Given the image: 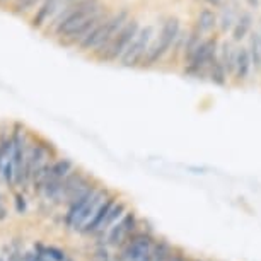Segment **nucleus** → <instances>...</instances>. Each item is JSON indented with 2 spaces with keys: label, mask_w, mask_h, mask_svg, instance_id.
I'll return each mask as SVG.
<instances>
[{
  "label": "nucleus",
  "mask_w": 261,
  "mask_h": 261,
  "mask_svg": "<svg viewBox=\"0 0 261 261\" xmlns=\"http://www.w3.org/2000/svg\"><path fill=\"white\" fill-rule=\"evenodd\" d=\"M102 19L106 16L102 14L99 0H87L63 9L53 21V29L58 36L67 38L70 43H81Z\"/></svg>",
  "instance_id": "obj_1"
},
{
  "label": "nucleus",
  "mask_w": 261,
  "mask_h": 261,
  "mask_svg": "<svg viewBox=\"0 0 261 261\" xmlns=\"http://www.w3.org/2000/svg\"><path fill=\"white\" fill-rule=\"evenodd\" d=\"M126 24H128V11H121V12H118L116 16L102 19V21L79 43V48L84 51L94 50L96 57L99 58L102 53L108 50V46L113 43V39L118 36V33H120Z\"/></svg>",
  "instance_id": "obj_2"
},
{
  "label": "nucleus",
  "mask_w": 261,
  "mask_h": 261,
  "mask_svg": "<svg viewBox=\"0 0 261 261\" xmlns=\"http://www.w3.org/2000/svg\"><path fill=\"white\" fill-rule=\"evenodd\" d=\"M73 169H75V164H73L72 159L53 161L51 169H50V176H48L46 183L43 185L41 191H39V195L43 196V200L50 201V203H55L57 196H58V193H60L63 179H65Z\"/></svg>",
  "instance_id": "obj_3"
},
{
  "label": "nucleus",
  "mask_w": 261,
  "mask_h": 261,
  "mask_svg": "<svg viewBox=\"0 0 261 261\" xmlns=\"http://www.w3.org/2000/svg\"><path fill=\"white\" fill-rule=\"evenodd\" d=\"M53 147L46 142H38V144H29L26 152V162H24V185H29L33 176L53 161Z\"/></svg>",
  "instance_id": "obj_4"
},
{
  "label": "nucleus",
  "mask_w": 261,
  "mask_h": 261,
  "mask_svg": "<svg viewBox=\"0 0 261 261\" xmlns=\"http://www.w3.org/2000/svg\"><path fill=\"white\" fill-rule=\"evenodd\" d=\"M152 36H154V29L150 26L140 29L139 34L135 36V39L132 41V45L128 46V50L123 53V57L120 58L121 65L137 67L139 63L144 62V58L147 55V51H149V46L152 43Z\"/></svg>",
  "instance_id": "obj_5"
},
{
  "label": "nucleus",
  "mask_w": 261,
  "mask_h": 261,
  "mask_svg": "<svg viewBox=\"0 0 261 261\" xmlns=\"http://www.w3.org/2000/svg\"><path fill=\"white\" fill-rule=\"evenodd\" d=\"M140 227V219L134 210H128L118 222L106 232V243L113 248L120 249L125 241L134 234L135 229Z\"/></svg>",
  "instance_id": "obj_6"
},
{
  "label": "nucleus",
  "mask_w": 261,
  "mask_h": 261,
  "mask_svg": "<svg viewBox=\"0 0 261 261\" xmlns=\"http://www.w3.org/2000/svg\"><path fill=\"white\" fill-rule=\"evenodd\" d=\"M139 22L137 21H128V24L125 28L118 33V36L113 39V43L108 46V50L102 53L99 57V60H105V62H115V60H120L123 57V53L128 50V46L132 45V41L135 39V36L139 34Z\"/></svg>",
  "instance_id": "obj_7"
},
{
  "label": "nucleus",
  "mask_w": 261,
  "mask_h": 261,
  "mask_svg": "<svg viewBox=\"0 0 261 261\" xmlns=\"http://www.w3.org/2000/svg\"><path fill=\"white\" fill-rule=\"evenodd\" d=\"M89 183H92V178L89 174H86L84 171L81 169H73L70 174L63 179L62 183V188H60V193H58L55 203L60 205V203H68V200L72 198L73 195L77 193L79 190H82L84 186H87Z\"/></svg>",
  "instance_id": "obj_8"
},
{
  "label": "nucleus",
  "mask_w": 261,
  "mask_h": 261,
  "mask_svg": "<svg viewBox=\"0 0 261 261\" xmlns=\"http://www.w3.org/2000/svg\"><path fill=\"white\" fill-rule=\"evenodd\" d=\"M116 203V198L115 196H108V198L102 201V205L97 208V212L94 215L91 217V220L87 222L84 227L81 229V234L82 236H91V234H97L102 227V224H105L108 214H110V210L113 208V205Z\"/></svg>",
  "instance_id": "obj_9"
},
{
  "label": "nucleus",
  "mask_w": 261,
  "mask_h": 261,
  "mask_svg": "<svg viewBox=\"0 0 261 261\" xmlns=\"http://www.w3.org/2000/svg\"><path fill=\"white\" fill-rule=\"evenodd\" d=\"M251 67H253V62H251V55L248 48H238V57H236V72L234 77L238 81H246L249 77Z\"/></svg>",
  "instance_id": "obj_10"
},
{
  "label": "nucleus",
  "mask_w": 261,
  "mask_h": 261,
  "mask_svg": "<svg viewBox=\"0 0 261 261\" xmlns=\"http://www.w3.org/2000/svg\"><path fill=\"white\" fill-rule=\"evenodd\" d=\"M128 212V206H126V203L125 201H116L115 205H113V208L110 210V214H108V217H106V220H105V224H102V227H101V230L97 232L96 236H99V238H102L105 236L106 238V232L110 230L113 225H115L118 220L121 219L123 215H125Z\"/></svg>",
  "instance_id": "obj_11"
},
{
  "label": "nucleus",
  "mask_w": 261,
  "mask_h": 261,
  "mask_svg": "<svg viewBox=\"0 0 261 261\" xmlns=\"http://www.w3.org/2000/svg\"><path fill=\"white\" fill-rule=\"evenodd\" d=\"M236 57H238V50L232 48L230 43H224L219 53V62L222 63L227 75H234L236 72Z\"/></svg>",
  "instance_id": "obj_12"
},
{
  "label": "nucleus",
  "mask_w": 261,
  "mask_h": 261,
  "mask_svg": "<svg viewBox=\"0 0 261 261\" xmlns=\"http://www.w3.org/2000/svg\"><path fill=\"white\" fill-rule=\"evenodd\" d=\"M174 248L171 246V243L167 239H155L154 246H152V253H150V261H169Z\"/></svg>",
  "instance_id": "obj_13"
},
{
  "label": "nucleus",
  "mask_w": 261,
  "mask_h": 261,
  "mask_svg": "<svg viewBox=\"0 0 261 261\" xmlns=\"http://www.w3.org/2000/svg\"><path fill=\"white\" fill-rule=\"evenodd\" d=\"M206 72H208L210 81L217 84V86H224V84L227 82V72H225V68L222 67V63L219 62V57L210 63V67Z\"/></svg>",
  "instance_id": "obj_14"
},
{
  "label": "nucleus",
  "mask_w": 261,
  "mask_h": 261,
  "mask_svg": "<svg viewBox=\"0 0 261 261\" xmlns=\"http://www.w3.org/2000/svg\"><path fill=\"white\" fill-rule=\"evenodd\" d=\"M215 24H217V16L212 11H208V9H205V11H201L198 16L196 29H198L200 33H206V31H210V29H214Z\"/></svg>",
  "instance_id": "obj_15"
},
{
  "label": "nucleus",
  "mask_w": 261,
  "mask_h": 261,
  "mask_svg": "<svg viewBox=\"0 0 261 261\" xmlns=\"http://www.w3.org/2000/svg\"><path fill=\"white\" fill-rule=\"evenodd\" d=\"M251 62L256 68H261V36L259 34H253L251 38Z\"/></svg>",
  "instance_id": "obj_16"
},
{
  "label": "nucleus",
  "mask_w": 261,
  "mask_h": 261,
  "mask_svg": "<svg viewBox=\"0 0 261 261\" xmlns=\"http://www.w3.org/2000/svg\"><path fill=\"white\" fill-rule=\"evenodd\" d=\"M38 253H41L48 261H65L67 256L62 249L57 248H48V246H38Z\"/></svg>",
  "instance_id": "obj_17"
},
{
  "label": "nucleus",
  "mask_w": 261,
  "mask_h": 261,
  "mask_svg": "<svg viewBox=\"0 0 261 261\" xmlns=\"http://www.w3.org/2000/svg\"><path fill=\"white\" fill-rule=\"evenodd\" d=\"M249 28H251V16L244 14V16L238 21V24H236V28H234V39L244 38V34L249 31Z\"/></svg>",
  "instance_id": "obj_18"
},
{
  "label": "nucleus",
  "mask_w": 261,
  "mask_h": 261,
  "mask_svg": "<svg viewBox=\"0 0 261 261\" xmlns=\"http://www.w3.org/2000/svg\"><path fill=\"white\" fill-rule=\"evenodd\" d=\"M39 0H16V12H28L36 6Z\"/></svg>",
  "instance_id": "obj_19"
},
{
  "label": "nucleus",
  "mask_w": 261,
  "mask_h": 261,
  "mask_svg": "<svg viewBox=\"0 0 261 261\" xmlns=\"http://www.w3.org/2000/svg\"><path fill=\"white\" fill-rule=\"evenodd\" d=\"M169 261H190L188 258H186V254L183 253V251L179 249H174V253H172L171 259Z\"/></svg>",
  "instance_id": "obj_20"
},
{
  "label": "nucleus",
  "mask_w": 261,
  "mask_h": 261,
  "mask_svg": "<svg viewBox=\"0 0 261 261\" xmlns=\"http://www.w3.org/2000/svg\"><path fill=\"white\" fill-rule=\"evenodd\" d=\"M84 2H87V0H63L62 11H63V9H67V7H72V6H79V4H84ZM62 11H60V12H62Z\"/></svg>",
  "instance_id": "obj_21"
},
{
  "label": "nucleus",
  "mask_w": 261,
  "mask_h": 261,
  "mask_svg": "<svg viewBox=\"0 0 261 261\" xmlns=\"http://www.w3.org/2000/svg\"><path fill=\"white\" fill-rule=\"evenodd\" d=\"M21 258H22V253L19 249H14L11 254L7 256V261H21Z\"/></svg>",
  "instance_id": "obj_22"
},
{
  "label": "nucleus",
  "mask_w": 261,
  "mask_h": 261,
  "mask_svg": "<svg viewBox=\"0 0 261 261\" xmlns=\"http://www.w3.org/2000/svg\"><path fill=\"white\" fill-rule=\"evenodd\" d=\"M16 205H17V210H19V212H24V210H26V201H24V196H21V195H17V196H16Z\"/></svg>",
  "instance_id": "obj_23"
},
{
  "label": "nucleus",
  "mask_w": 261,
  "mask_h": 261,
  "mask_svg": "<svg viewBox=\"0 0 261 261\" xmlns=\"http://www.w3.org/2000/svg\"><path fill=\"white\" fill-rule=\"evenodd\" d=\"M33 254H34V253H24V254H22V258H21V261H33Z\"/></svg>",
  "instance_id": "obj_24"
},
{
  "label": "nucleus",
  "mask_w": 261,
  "mask_h": 261,
  "mask_svg": "<svg viewBox=\"0 0 261 261\" xmlns=\"http://www.w3.org/2000/svg\"><path fill=\"white\" fill-rule=\"evenodd\" d=\"M0 261H7V258L4 254H0Z\"/></svg>",
  "instance_id": "obj_25"
},
{
  "label": "nucleus",
  "mask_w": 261,
  "mask_h": 261,
  "mask_svg": "<svg viewBox=\"0 0 261 261\" xmlns=\"http://www.w3.org/2000/svg\"><path fill=\"white\" fill-rule=\"evenodd\" d=\"M208 2H212V4H220V0H208Z\"/></svg>",
  "instance_id": "obj_26"
},
{
  "label": "nucleus",
  "mask_w": 261,
  "mask_h": 261,
  "mask_svg": "<svg viewBox=\"0 0 261 261\" xmlns=\"http://www.w3.org/2000/svg\"><path fill=\"white\" fill-rule=\"evenodd\" d=\"M191 261H201V259H191Z\"/></svg>",
  "instance_id": "obj_27"
},
{
  "label": "nucleus",
  "mask_w": 261,
  "mask_h": 261,
  "mask_svg": "<svg viewBox=\"0 0 261 261\" xmlns=\"http://www.w3.org/2000/svg\"><path fill=\"white\" fill-rule=\"evenodd\" d=\"M0 2H6V0H0Z\"/></svg>",
  "instance_id": "obj_28"
}]
</instances>
